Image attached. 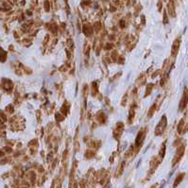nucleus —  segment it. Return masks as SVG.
Here are the masks:
<instances>
[{
  "label": "nucleus",
  "instance_id": "12",
  "mask_svg": "<svg viewBox=\"0 0 188 188\" xmlns=\"http://www.w3.org/2000/svg\"><path fill=\"white\" fill-rule=\"evenodd\" d=\"M164 24H168V19H167V16H166V12L165 11V13H164Z\"/></svg>",
  "mask_w": 188,
  "mask_h": 188
},
{
  "label": "nucleus",
  "instance_id": "9",
  "mask_svg": "<svg viewBox=\"0 0 188 188\" xmlns=\"http://www.w3.org/2000/svg\"><path fill=\"white\" fill-rule=\"evenodd\" d=\"M165 142H164L163 143L162 147H161V149H160V153H159V156H160L161 160L164 158V156H165Z\"/></svg>",
  "mask_w": 188,
  "mask_h": 188
},
{
  "label": "nucleus",
  "instance_id": "13",
  "mask_svg": "<svg viewBox=\"0 0 188 188\" xmlns=\"http://www.w3.org/2000/svg\"><path fill=\"white\" fill-rule=\"evenodd\" d=\"M7 112H13V108H12V106L11 105H9V106H7Z\"/></svg>",
  "mask_w": 188,
  "mask_h": 188
},
{
  "label": "nucleus",
  "instance_id": "5",
  "mask_svg": "<svg viewBox=\"0 0 188 188\" xmlns=\"http://www.w3.org/2000/svg\"><path fill=\"white\" fill-rule=\"evenodd\" d=\"M167 9H168V12L170 13V15H171L172 17H175L176 16L175 7H174V3H173V1H172V0L169 1L168 5H167Z\"/></svg>",
  "mask_w": 188,
  "mask_h": 188
},
{
  "label": "nucleus",
  "instance_id": "8",
  "mask_svg": "<svg viewBox=\"0 0 188 188\" xmlns=\"http://www.w3.org/2000/svg\"><path fill=\"white\" fill-rule=\"evenodd\" d=\"M5 81L6 83H4L3 84V88L6 91H10L11 88H12V82L10 81V80H8V79H5Z\"/></svg>",
  "mask_w": 188,
  "mask_h": 188
},
{
  "label": "nucleus",
  "instance_id": "10",
  "mask_svg": "<svg viewBox=\"0 0 188 188\" xmlns=\"http://www.w3.org/2000/svg\"><path fill=\"white\" fill-rule=\"evenodd\" d=\"M6 58H7L6 52H5L2 48H0V61H1L2 63H4V62L6 61Z\"/></svg>",
  "mask_w": 188,
  "mask_h": 188
},
{
  "label": "nucleus",
  "instance_id": "6",
  "mask_svg": "<svg viewBox=\"0 0 188 188\" xmlns=\"http://www.w3.org/2000/svg\"><path fill=\"white\" fill-rule=\"evenodd\" d=\"M144 136H145V132L144 131H140L139 133L137 134V139H136V144L140 145L144 140Z\"/></svg>",
  "mask_w": 188,
  "mask_h": 188
},
{
  "label": "nucleus",
  "instance_id": "2",
  "mask_svg": "<svg viewBox=\"0 0 188 188\" xmlns=\"http://www.w3.org/2000/svg\"><path fill=\"white\" fill-rule=\"evenodd\" d=\"M184 146H181L178 149H177V151H176V154L174 156V158H173V161H172V165H175L177 163L182 159V157L183 156L184 154Z\"/></svg>",
  "mask_w": 188,
  "mask_h": 188
},
{
  "label": "nucleus",
  "instance_id": "16",
  "mask_svg": "<svg viewBox=\"0 0 188 188\" xmlns=\"http://www.w3.org/2000/svg\"><path fill=\"white\" fill-rule=\"evenodd\" d=\"M3 150H5V151H7L8 153H10V152H11V149H10V148H4Z\"/></svg>",
  "mask_w": 188,
  "mask_h": 188
},
{
  "label": "nucleus",
  "instance_id": "4",
  "mask_svg": "<svg viewBox=\"0 0 188 188\" xmlns=\"http://www.w3.org/2000/svg\"><path fill=\"white\" fill-rule=\"evenodd\" d=\"M179 48H180V40L177 39L173 43V46H172V49H171V53L173 56H176L177 55V53L179 51Z\"/></svg>",
  "mask_w": 188,
  "mask_h": 188
},
{
  "label": "nucleus",
  "instance_id": "7",
  "mask_svg": "<svg viewBox=\"0 0 188 188\" xmlns=\"http://www.w3.org/2000/svg\"><path fill=\"white\" fill-rule=\"evenodd\" d=\"M183 178H184V173H181V174H180V175H179L178 177L176 178L175 182H174V185H173V186H174V187L178 186V185L181 183V182L182 181V179H183Z\"/></svg>",
  "mask_w": 188,
  "mask_h": 188
},
{
  "label": "nucleus",
  "instance_id": "11",
  "mask_svg": "<svg viewBox=\"0 0 188 188\" xmlns=\"http://www.w3.org/2000/svg\"><path fill=\"white\" fill-rule=\"evenodd\" d=\"M183 126H184V121H183V119H182V120L180 121V123H179V125H178V132H179V133H182V132Z\"/></svg>",
  "mask_w": 188,
  "mask_h": 188
},
{
  "label": "nucleus",
  "instance_id": "15",
  "mask_svg": "<svg viewBox=\"0 0 188 188\" xmlns=\"http://www.w3.org/2000/svg\"><path fill=\"white\" fill-rule=\"evenodd\" d=\"M0 117H1V118H3V120H6V119H7L6 115L4 114L3 112H0Z\"/></svg>",
  "mask_w": 188,
  "mask_h": 188
},
{
  "label": "nucleus",
  "instance_id": "17",
  "mask_svg": "<svg viewBox=\"0 0 188 188\" xmlns=\"http://www.w3.org/2000/svg\"><path fill=\"white\" fill-rule=\"evenodd\" d=\"M45 6H46V10H49V4H48V2H47V1H46V3H45Z\"/></svg>",
  "mask_w": 188,
  "mask_h": 188
},
{
  "label": "nucleus",
  "instance_id": "1",
  "mask_svg": "<svg viewBox=\"0 0 188 188\" xmlns=\"http://www.w3.org/2000/svg\"><path fill=\"white\" fill-rule=\"evenodd\" d=\"M187 103H188V88L187 87H185L183 95H182V99H181V102H180V106H179V111H180V112H182V111L185 109Z\"/></svg>",
  "mask_w": 188,
  "mask_h": 188
},
{
  "label": "nucleus",
  "instance_id": "3",
  "mask_svg": "<svg viewBox=\"0 0 188 188\" xmlns=\"http://www.w3.org/2000/svg\"><path fill=\"white\" fill-rule=\"evenodd\" d=\"M166 127V117L165 116H163L162 119L160 123L158 124V126L156 127V131H155V134L156 135H161L163 132H164V129Z\"/></svg>",
  "mask_w": 188,
  "mask_h": 188
},
{
  "label": "nucleus",
  "instance_id": "14",
  "mask_svg": "<svg viewBox=\"0 0 188 188\" xmlns=\"http://www.w3.org/2000/svg\"><path fill=\"white\" fill-rule=\"evenodd\" d=\"M154 109H155V105L152 106L151 109H150V111H149V117H151V116H152V112H154Z\"/></svg>",
  "mask_w": 188,
  "mask_h": 188
}]
</instances>
